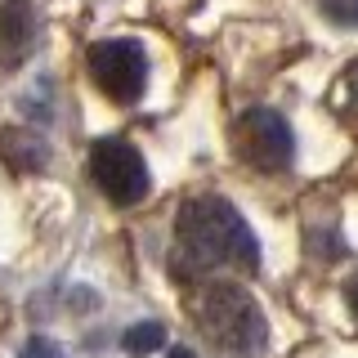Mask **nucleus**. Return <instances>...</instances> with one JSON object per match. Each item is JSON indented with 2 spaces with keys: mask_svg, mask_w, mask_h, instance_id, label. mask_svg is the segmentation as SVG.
<instances>
[{
  "mask_svg": "<svg viewBox=\"0 0 358 358\" xmlns=\"http://www.w3.org/2000/svg\"><path fill=\"white\" fill-rule=\"evenodd\" d=\"M90 76H94V85L112 103L130 108L148 90V54H143L139 41H126V36L99 41V45H90Z\"/></svg>",
  "mask_w": 358,
  "mask_h": 358,
  "instance_id": "obj_5",
  "label": "nucleus"
},
{
  "mask_svg": "<svg viewBox=\"0 0 358 358\" xmlns=\"http://www.w3.org/2000/svg\"><path fill=\"white\" fill-rule=\"evenodd\" d=\"M166 358H197V354H193V350H184V345H175V350L166 354Z\"/></svg>",
  "mask_w": 358,
  "mask_h": 358,
  "instance_id": "obj_13",
  "label": "nucleus"
},
{
  "mask_svg": "<svg viewBox=\"0 0 358 358\" xmlns=\"http://www.w3.org/2000/svg\"><path fill=\"white\" fill-rule=\"evenodd\" d=\"M0 157H5L9 171L36 175V171H45V162H50V143L31 130H5L0 134Z\"/></svg>",
  "mask_w": 358,
  "mask_h": 358,
  "instance_id": "obj_6",
  "label": "nucleus"
},
{
  "mask_svg": "<svg viewBox=\"0 0 358 358\" xmlns=\"http://www.w3.org/2000/svg\"><path fill=\"white\" fill-rule=\"evenodd\" d=\"M322 18L331 27H345V31H358V0H318Z\"/></svg>",
  "mask_w": 358,
  "mask_h": 358,
  "instance_id": "obj_9",
  "label": "nucleus"
},
{
  "mask_svg": "<svg viewBox=\"0 0 358 358\" xmlns=\"http://www.w3.org/2000/svg\"><path fill=\"white\" fill-rule=\"evenodd\" d=\"M121 345H126V354L143 358V354H152V350L166 345V327H162V322H134V327L121 336Z\"/></svg>",
  "mask_w": 358,
  "mask_h": 358,
  "instance_id": "obj_8",
  "label": "nucleus"
},
{
  "mask_svg": "<svg viewBox=\"0 0 358 358\" xmlns=\"http://www.w3.org/2000/svg\"><path fill=\"white\" fill-rule=\"evenodd\" d=\"M193 322L229 358H260L268 350V322L238 282H206L193 300Z\"/></svg>",
  "mask_w": 358,
  "mask_h": 358,
  "instance_id": "obj_2",
  "label": "nucleus"
},
{
  "mask_svg": "<svg viewBox=\"0 0 358 358\" xmlns=\"http://www.w3.org/2000/svg\"><path fill=\"white\" fill-rule=\"evenodd\" d=\"M36 41V9L27 0H0V45L9 54H27Z\"/></svg>",
  "mask_w": 358,
  "mask_h": 358,
  "instance_id": "obj_7",
  "label": "nucleus"
},
{
  "mask_svg": "<svg viewBox=\"0 0 358 358\" xmlns=\"http://www.w3.org/2000/svg\"><path fill=\"white\" fill-rule=\"evenodd\" d=\"M341 81H345V103H350V108L358 112V59H354L350 67H345V76H341Z\"/></svg>",
  "mask_w": 358,
  "mask_h": 358,
  "instance_id": "obj_11",
  "label": "nucleus"
},
{
  "mask_svg": "<svg viewBox=\"0 0 358 358\" xmlns=\"http://www.w3.org/2000/svg\"><path fill=\"white\" fill-rule=\"evenodd\" d=\"M18 358H67V354L50 341V336H31V341L22 345V354H18Z\"/></svg>",
  "mask_w": 358,
  "mask_h": 358,
  "instance_id": "obj_10",
  "label": "nucleus"
},
{
  "mask_svg": "<svg viewBox=\"0 0 358 358\" xmlns=\"http://www.w3.org/2000/svg\"><path fill=\"white\" fill-rule=\"evenodd\" d=\"M233 148H238L242 162H251L255 171L282 175L291 162H296V134H291V121L273 108H246L233 126Z\"/></svg>",
  "mask_w": 358,
  "mask_h": 358,
  "instance_id": "obj_4",
  "label": "nucleus"
},
{
  "mask_svg": "<svg viewBox=\"0 0 358 358\" xmlns=\"http://www.w3.org/2000/svg\"><path fill=\"white\" fill-rule=\"evenodd\" d=\"M345 300H350V313H354V322H358V278L345 287Z\"/></svg>",
  "mask_w": 358,
  "mask_h": 358,
  "instance_id": "obj_12",
  "label": "nucleus"
},
{
  "mask_svg": "<svg viewBox=\"0 0 358 358\" xmlns=\"http://www.w3.org/2000/svg\"><path fill=\"white\" fill-rule=\"evenodd\" d=\"M175 268L179 273H206V268H260V242L251 224L238 215L229 197L201 193L188 197L175 215Z\"/></svg>",
  "mask_w": 358,
  "mask_h": 358,
  "instance_id": "obj_1",
  "label": "nucleus"
},
{
  "mask_svg": "<svg viewBox=\"0 0 358 358\" xmlns=\"http://www.w3.org/2000/svg\"><path fill=\"white\" fill-rule=\"evenodd\" d=\"M90 179H94V188L112 206H134V201H143L148 188H152L143 152L126 139H99L94 148H90Z\"/></svg>",
  "mask_w": 358,
  "mask_h": 358,
  "instance_id": "obj_3",
  "label": "nucleus"
}]
</instances>
